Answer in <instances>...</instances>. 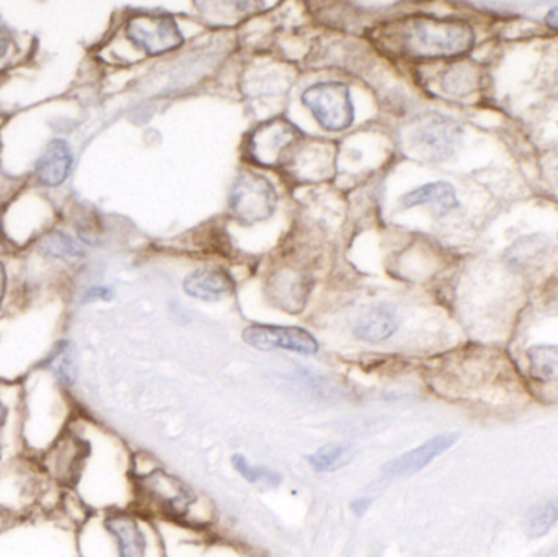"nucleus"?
<instances>
[{
  "label": "nucleus",
  "mask_w": 558,
  "mask_h": 557,
  "mask_svg": "<svg viewBox=\"0 0 558 557\" xmlns=\"http://www.w3.org/2000/svg\"><path fill=\"white\" fill-rule=\"evenodd\" d=\"M461 141L462 128L439 113L420 114L402 133L407 154L426 162H439L454 156Z\"/></svg>",
  "instance_id": "nucleus-7"
},
{
  "label": "nucleus",
  "mask_w": 558,
  "mask_h": 557,
  "mask_svg": "<svg viewBox=\"0 0 558 557\" xmlns=\"http://www.w3.org/2000/svg\"><path fill=\"white\" fill-rule=\"evenodd\" d=\"M549 252V239L541 234L524 235L510 245L507 254V264L514 270H530L537 264H543Z\"/></svg>",
  "instance_id": "nucleus-22"
},
{
  "label": "nucleus",
  "mask_w": 558,
  "mask_h": 557,
  "mask_svg": "<svg viewBox=\"0 0 558 557\" xmlns=\"http://www.w3.org/2000/svg\"><path fill=\"white\" fill-rule=\"evenodd\" d=\"M302 140L304 134L292 121L278 117L252 131L245 153L258 166L282 167Z\"/></svg>",
  "instance_id": "nucleus-9"
},
{
  "label": "nucleus",
  "mask_w": 558,
  "mask_h": 557,
  "mask_svg": "<svg viewBox=\"0 0 558 557\" xmlns=\"http://www.w3.org/2000/svg\"><path fill=\"white\" fill-rule=\"evenodd\" d=\"M10 36L9 29H7L5 23L0 19V58L5 55L7 49H9Z\"/></svg>",
  "instance_id": "nucleus-31"
},
{
  "label": "nucleus",
  "mask_w": 558,
  "mask_h": 557,
  "mask_svg": "<svg viewBox=\"0 0 558 557\" xmlns=\"http://www.w3.org/2000/svg\"><path fill=\"white\" fill-rule=\"evenodd\" d=\"M153 529L134 509L92 513L77 529L78 557H153Z\"/></svg>",
  "instance_id": "nucleus-3"
},
{
  "label": "nucleus",
  "mask_w": 558,
  "mask_h": 557,
  "mask_svg": "<svg viewBox=\"0 0 558 557\" xmlns=\"http://www.w3.org/2000/svg\"><path fill=\"white\" fill-rule=\"evenodd\" d=\"M456 441H458V435H439V437L432 438L415 450L384 464L383 474L386 477L412 476L428 467L439 455L449 450Z\"/></svg>",
  "instance_id": "nucleus-16"
},
{
  "label": "nucleus",
  "mask_w": 558,
  "mask_h": 557,
  "mask_svg": "<svg viewBox=\"0 0 558 557\" xmlns=\"http://www.w3.org/2000/svg\"><path fill=\"white\" fill-rule=\"evenodd\" d=\"M399 320L389 306L371 307L361 314L354 324V336L364 342L379 343L390 339L397 332Z\"/></svg>",
  "instance_id": "nucleus-21"
},
{
  "label": "nucleus",
  "mask_w": 558,
  "mask_h": 557,
  "mask_svg": "<svg viewBox=\"0 0 558 557\" xmlns=\"http://www.w3.org/2000/svg\"><path fill=\"white\" fill-rule=\"evenodd\" d=\"M275 298L284 310L299 311L298 304L305 300V281L299 275L282 274L274 287Z\"/></svg>",
  "instance_id": "nucleus-27"
},
{
  "label": "nucleus",
  "mask_w": 558,
  "mask_h": 557,
  "mask_svg": "<svg viewBox=\"0 0 558 557\" xmlns=\"http://www.w3.org/2000/svg\"><path fill=\"white\" fill-rule=\"evenodd\" d=\"M546 25L549 26L550 29L558 32V7H554V9L549 10V13H547Z\"/></svg>",
  "instance_id": "nucleus-33"
},
{
  "label": "nucleus",
  "mask_w": 558,
  "mask_h": 557,
  "mask_svg": "<svg viewBox=\"0 0 558 557\" xmlns=\"http://www.w3.org/2000/svg\"><path fill=\"white\" fill-rule=\"evenodd\" d=\"M397 49L410 58H454L471 51L474 29L461 20L416 15L397 26Z\"/></svg>",
  "instance_id": "nucleus-6"
},
{
  "label": "nucleus",
  "mask_w": 558,
  "mask_h": 557,
  "mask_svg": "<svg viewBox=\"0 0 558 557\" xmlns=\"http://www.w3.org/2000/svg\"><path fill=\"white\" fill-rule=\"evenodd\" d=\"M0 557H78L77 526L59 512L12 520L0 532Z\"/></svg>",
  "instance_id": "nucleus-5"
},
{
  "label": "nucleus",
  "mask_w": 558,
  "mask_h": 557,
  "mask_svg": "<svg viewBox=\"0 0 558 557\" xmlns=\"http://www.w3.org/2000/svg\"><path fill=\"white\" fill-rule=\"evenodd\" d=\"M38 370L48 373L61 388L71 392L78 378L74 346L69 340L56 343L51 352L39 362Z\"/></svg>",
  "instance_id": "nucleus-19"
},
{
  "label": "nucleus",
  "mask_w": 558,
  "mask_h": 557,
  "mask_svg": "<svg viewBox=\"0 0 558 557\" xmlns=\"http://www.w3.org/2000/svg\"><path fill=\"white\" fill-rule=\"evenodd\" d=\"M407 208L413 206H433L438 216H446L459 208L458 193L448 182L426 183L420 189L412 190L402 198Z\"/></svg>",
  "instance_id": "nucleus-20"
},
{
  "label": "nucleus",
  "mask_w": 558,
  "mask_h": 557,
  "mask_svg": "<svg viewBox=\"0 0 558 557\" xmlns=\"http://www.w3.org/2000/svg\"><path fill=\"white\" fill-rule=\"evenodd\" d=\"M302 182H324L333 177L335 153L328 143L299 144L284 166Z\"/></svg>",
  "instance_id": "nucleus-15"
},
{
  "label": "nucleus",
  "mask_w": 558,
  "mask_h": 557,
  "mask_svg": "<svg viewBox=\"0 0 558 557\" xmlns=\"http://www.w3.org/2000/svg\"><path fill=\"white\" fill-rule=\"evenodd\" d=\"M245 343L264 352L286 350L299 355L312 356L318 352V342L311 332L301 327L267 326L254 324L242 334Z\"/></svg>",
  "instance_id": "nucleus-13"
},
{
  "label": "nucleus",
  "mask_w": 558,
  "mask_h": 557,
  "mask_svg": "<svg viewBox=\"0 0 558 557\" xmlns=\"http://www.w3.org/2000/svg\"><path fill=\"white\" fill-rule=\"evenodd\" d=\"M3 293H5V270L0 264V303H2Z\"/></svg>",
  "instance_id": "nucleus-34"
},
{
  "label": "nucleus",
  "mask_w": 558,
  "mask_h": 557,
  "mask_svg": "<svg viewBox=\"0 0 558 557\" xmlns=\"http://www.w3.org/2000/svg\"><path fill=\"white\" fill-rule=\"evenodd\" d=\"M133 484L134 504H147L166 517L185 519L196 502L195 493L185 483L160 468L147 474L133 473Z\"/></svg>",
  "instance_id": "nucleus-8"
},
{
  "label": "nucleus",
  "mask_w": 558,
  "mask_h": 557,
  "mask_svg": "<svg viewBox=\"0 0 558 557\" xmlns=\"http://www.w3.org/2000/svg\"><path fill=\"white\" fill-rule=\"evenodd\" d=\"M39 251L48 257L59 258V261H77L84 255V249L65 234H59V232H52V234L46 235L41 242H39Z\"/></svg>",
  "instance_id": "nucleus-28"
},
{
  "label": "nucleus",
  "mask_w": 558,
  "mask_h": 557,
  "mask_svg": "<svg viewBox=\"0 0 558 557\" xmlns=\"http://www.w3.org/2000/svg\"><path fill=\"white\" fill-rule=\"evenodd\" d=\"M531 376L539 383H558V346H537L527 350Z\"/></svg>",
  "instance_id": "nucleus-25"
},
{
  "label": "nucleus",
  "mask_w": 558,
  "mask_h": 557,
  "mask_svg": "<svg viewBox=\"0 0 558 557\" xmlns=\"http://www.w3.org/2000/svg\"><path fill=\"white\" fill-rule=\"evenodd\" d=\"M22 455V385L0 382V468Z\"/></svg>",
  "instance_id": "nucleus-14"
},
{
  "label": "nucleus",
  "mask_w": 558,
  "mask_h": 557,
  "mask_svg": "<svg viewBox=\"0 0 558 557\" xmlns=\"http://www.w3.org/2000/svg\"><path fill=\"white\" fill-rule=\"evenodd\" d=\"M87 298L88 300H95V298H98V300H110L111 291L108 288H94V290L88 291Z\"/></svg>",
  "instance_id": "nucleus-32"
},
{
  "label": "nucleus",
  "mask_w": 558,
  "mask_h": 557,
  "mask_svg": "<svg viewBox=\"0 0 558 557\" xmlns=\"http://www.w3.org/2000/svg\"><path fill=\"white\" fill-rule=\"evenodd\" d=\"M482 85V71L477 68V64L472 62H462V64H456L454 68L449 69L446 72L445 78H442V88L448 94L464 95L474 94L478 90Z\"/></svg>",
  "instance_id": "nucleus-23"
},
{
  "label": "nucleus",
  "mask_w": 558,
  "mask_h": 557,
  "mask_svg": "<svg viewBox=\"0 0 558 557\" xmlns=\"http://www.w3.org/2000/svg\"><path fill=\"white\" fill-rule=\"evenodd\" d=\"M353 458V448L348 444H327L324 447L315 450L314 453L308 455V467L315 473H333V471L341 470L347 467Z\"/></svg>",
  "instance_id": "nucleus-24"
},
{
  "label": "nucleus",
  "mask_w": 558,
  "mask_h": 557,
  "mask_svg": "<svg viewBox=\"0 0 558 557\" xmlns=\"http://www.w3.org/2000/svg\"><path fill=\"white\" fill-rule=\"evenodd\" d=\"M232 467L247 483L254 484V486L264 487V489H277L281 486V474L267 467H254L242 455L232 457Z\"/></svg>",
  "instance_id": "nucleus-26"
},
{
  "label": "nucleus",
  "mask_w": 558,
  "mask_h": 557,
  "mask_svg": "<svg viewBox=\"0 0 558 557\" xmlns=\"http://www.w3.org/2000/svg\"><path fill=\"white\" fill-rule=\"evenodd\" d=\"M183 290L196 300L219 301L234 293L235 283L221 268H199L185 278Z\"/></svg>",
  "instance_id": "nucleus-17"
},
{
  "label": "nucleus",
  "mask_w": 558,
  "mask_h": 557,
  "mask_svg": "<svg viewBox=\"0 0 558 557\" xmlns=\"http://www.w3.org/2000/svg\"><path fill=\"white\" fill-rule=\"evenodd\" d=\"M48 375V373H46ZM81 405L51 376L22 385V441L26 457L41 458L68 431Z\"/></svg>",
  "instance_id": "nucleus-2"
},
{
  "label": "nucleus",
  "mask_w": 558,
  "mask_h": 557,
  "mask_svg": "<svg viewBox=\"0 0 558 557\" xmlns=\"http://www.w3.org/2000/svg\"><path fill=\"white\" fill-rule=\"evenodd\" d=\"M126 35L136 48L150 56L173 51L183 43L179 23L170 15L140 13L131 16L126 25Z\"/></svg>",
  "instance_id": "nucleus-12"
},
{
  "label": "nucleus",
  "mask_w": 558,
  "mask_h": 557,
  "mask_svg": "<svg viewBox=\"0 0 558 557\" xmlns=\"http://www.w3.org/2000/svg\"><path fill=\"white\" fill-rule=\"evenodd\" d=\"M278 205L275 186L255 172H242L229 195L232 218L242 225H257L271 218Z\"/></svg>",
  "instance_id": "nucleus-10"
},
{
  "label": "nucleus",
  "mask_w": 558,
  "mask_h": 557,
  "mask_svg": "<svg viewBox=\"0 0 558 557\" xmlns=\"http://www.w3.org/2000/svg\"><path fill=\"white\" fill-rule=\"evenodd\" d=\"M39 463L52 483L74 494L90 513L134 507L133 463L126 448L82 409Z\"/></svg>",
  "instance_id": "nucleus-1"
},
{
  "label": "nucleus",
  "mask_w": 558,
  "mask_h": 557,
  "mask_svg": "<svg viewBox=\"0 0 558 557\" xmlns=\"http://www.w3.org/2000/svg\"><path fill=\"white\" fill-rule=\"evenodd\" d=\"M10 522H12V519H9V517L3 516V513L0 512V532H2Z\"/></svg>",
  "instance_id": "nucleus-35"
},
{
  "label": "nucleus",
  "mask_w": 558,
  "mask_h": 557,
  "mask_svg": "<svg viewBox=\"0 0 558 557\" xmlns=\"http://www.w3.org/2000/svg\"><path fill=\"white\" fill-rule=\"evenodd\" d=\"M71 169V147L65 141L54 140L36 162V177L45 186H59L68 180Z\"/></svg>",
  "instance_id": "nucleus-18"
},
{
  "label": "nucleus",
  "mask_w": 558,
  "mask_h": 557,
  "mask_svg": "<svg viewBox=\"0 0 558 557\" xmlns=\"http://www.w3.org/2000/svg\"><path fill=\"white\" fill-rule=\"evenodd\" d=\"M557 522L558 499L544 504V506L537 507L534 510L533 516L530 517V522H527V533L533 538H539V536L546 535Z\"/></svg>",
  "instance_id": "nucleus-29"
},
{
  "label": "nucleus",
  "mask_w": 558,
  "mask_h": 557,
  "mask_svg": "<svg viewBox=\"0 0 558 557\" xmlns=\"http://www.w3.org/2000/svg\"><path fill=\"white\" fill-rule=\"evenodd\" d=\"M64 491L49 480L38 458L22 457L0 468V512L9 519L58 510Z\"/></svg>",
  "instance_id": "nucleus-4"
},
{
  "label": "nucleus",
  "mask_w": 558,
  "mask_h": 557,
  "mask_svg": "<svg viewBox=\"0 0 558 557\" xmlns=\"http://www.w3.org/2000/svg\"><path fill=\"white\" fill-rule=\"evenodd\" d=\"M302 104L312 111L324 130H347L354 121V107L350 88L341 82H320L302 94Z\"/></svg>",
  "instance_id": "nucleus-11"
},
{
  "label": "nucleus",
  "mask_w": 558,
  "mask_h": 557,
  "mask_svg": "<svg viewBox=\"0 0 558 557\" xmlns=\"http://www.w3.org/2000/svg\"><path fill=\"white\" fill-rule=\"evenodd\" d=\"M369 507L371 499H367V497H361V499L353 500V502L350 504L351 512H353L356 517H363L364 513L369 510Z\"/></svg>",
  "instance_id": "nucleus-30"
}]
</instances>
